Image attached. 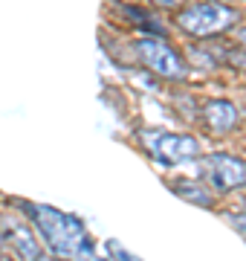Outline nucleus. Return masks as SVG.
Returning a JSON list of instances; mask_svg holds the SVG:
<instances>
[{
    "mask_svg": "<svg viewBox=\"0 0 246 261\" xmlns=\"http://www.w3.org/2000/svg\"><path fill=\"white\" fill-rule=\"evenodd\" d=\"M20 209L35 224L41 241L47 244L49 255H58V258L67 261H102L96 255L93 244L84 232V224L78 218L41 203H20Z\"/></svg>",
    "mask_w": 246,
    "mask_h": 261,
    "instance_id": "1",
    "label": "nucleus"
},
{
    "mask_svg": "<svg viewBox=\"0 0 246 261\" xmlns=\"http://www.w3.org/2000/svg\"><path fill=\"white\" fill-rule=\"evenodd\" d=\"M237 23V12L226 3H214V0H200L191 6H182L177 15V27L191 38H211L223 35Z\"/></svg>",
    "mask_w": 246,
    "mask_h": 261,
    "instance_id": "2",
    "label": "nucleus"
},
{
    "mask_svg": "<svg viewBox=\"0 0 246 261\" xmlns=\"http://www.w3.org/2000/svg\"><path fill=\"white\" fill-rule=\"evenodd\" d=\"M145 148L153 154V160L180 166L200 157V142L191 134H171V130H142Z\"/></svg>",
    "mask_w": 246,
    "mask_h": 261,
    "instance_id": "3",
    "label": "nucleus"
},
{
    "mask_svg": "<svg viewBox=\"0 0 246 261\" xmlns=\"http://www.w3.org/2000/svg\"><path fill=\"white\" fill-rule=\"evenodd\" d=\"M133 49H136L139 61H142L151 73L160 75V79H171V82L186 79V61H182L180 53L174 47H168L165 41H160V38H139V41L133 44Z\"/></svg>",
    "mask_w": 246,
    "mask_h": 261,
    "instance_id": "4",
    "label": "nucleus"
},
{
    "mask_svg": "<svg viewBox=\"0 0 246 261\" xmlns=\"http://www.w3.org/2000/svg\"><path fill=\"white\" fill-rule=\"evenodd\" d=\"M203 166L208 171V180L220 192H235V189L246 186V163L240 157H232L226 151H218V154H208Z\"/></svg>",
    "mask_w": 246,
    "mask_h": 261,
    "instance_id": "5",
    "label": "nucleus"
},
{
    "mask_svg": "<svg viewBox=\"0 0 246 261\" xmlns=\"http://www.w3.org/2000/svg\"><path fill=\"white\" fill-rule=\"evenodd\" d=\"M6 238L12 241L15 252L20 255V261H52L49 250L41 244V238L32 232V226L23 221H12L6 224Z\"/></svg>",
    "mask_w": 246,
    "mask_h": 261,
    "instance_id": "6",
    "label": "nucleus"
},
{
    "mask_svg": "<svg viewBox=\"0 0 246 261\" xmlns=\"http://www.w3.org/2000/svg\"><path fill=\"white\" fill-rule=\"evenodd\" d=\"M203 119H206V128L211 130V134L223 137L229 130H235L237 108L229 102V99H211V102H206V108H203Z\"/></svg>",
    "mask_w": 246,
    "mask_h": 261,
    "instance_id": "7",
    "label": "nucleus"
},
{
    "mask_svg": "<svg viewBox=\"0 0 246 261\" xmlns=\"http://www.w3.org/2000/svg\"><path fill=\"white\" fill-rule=\"evenodd\" d=\"M171 192L182 200H189L194 206H214V195L211 189H206V183H197V180H182V183H171Z\"/></svg>",
    "mask_w": 246,
    "mask_h": 261,
    "instance_id": "8",
    "label": "nucleus"
},
{
    "mask_svg": "<svg viewBox=\"0 0 246 261\" xmlns=\"http://www.w3.org/2000/svg\"><path fill=\"white\" fill-rule=\"evenodd\" d=\"M226 61L232 67H237V70H243V73H246V49H229Z\"/></svg>",
    "mask_w": 246,
    "mask_h": 261,
    "instance_id": "9",
    "label": "nucleus"
},
{
    "mask_svg": "<svg viewBox=\"0 0 246 261\" xmlns=\"http://www.w3.org/2000/svg\"><path fill=\"white\" fill-rule=\"evenodd\" d=\"M226 224L235 229V232H240L246 238V212L243 215H226Z\"/></svg>",
    "mask_w": 246,
    "mask_h": 261,
    "instance_id": "10",
    "label": "nucleus"
},
{
    "mask_svg": "<svg viewBox=\"0 0 246 261\" xmlns=\"http://www.w3.org/2000/svg\"><path fill=\"white\" fill-rule=\"evenodd\" d=\"M153 3H157L160 9H177V6H182V3H186V0H153Z\"/></svg>",
    "mask_w": 246,
    "mask_h": 261,
    "instance_id": "11",
    "label": "nucleus"
},
{
    "mask_svg": "<svg viewBox=\"0 0 246 261\" xmlns=\"http://www.w3.org/2000/svg\"><path fill=\"white\" fill-rule=\"evenodd\" d=\"M235 41H237V44H240V47L246 49V27H240V29L235 32Z\"/></svg>",
    "mask_w": 246,
    "mask_h": 261,
    "instance_id": "12",
    "label": "nucleus"
},
{
    "mask_svg": "<svg viewBox=\"0 0 246 261\" xmlns=\"http://www.w3.org/2000/svg\"><path fill=\"white\" fill-rule=\"evenodd\" d=\"M214 3H223V0H214Z\"/></svg>",
    "mask_w": 246,
    "mask_h": 261,
    "instance_id": "13",
    "label": "nucleus"
},
{
    "mask_svg": "<svg viewBox=\"0 0 246 261\" xmlns=\"http://www.w3.org/2000/svg\"><path fill=\"white\" fill-rule=\"evenodd\" d=\"M6 261H9V258H6Z\"/></svg>",
    "mask_w": 246,
    "mask_h": 261,
    "instance_id": "14",
    "label": "nucleus"
}]
</instances>
